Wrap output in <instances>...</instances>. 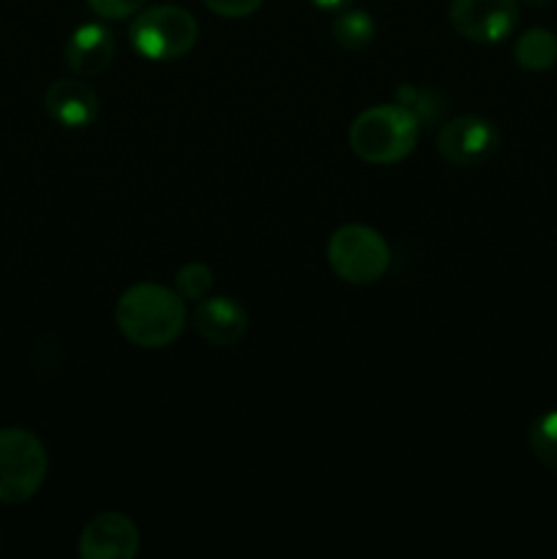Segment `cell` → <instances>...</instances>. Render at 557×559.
I'll return each instance as SVG.
<instances>
[{"label": "cell", "instance_id": "6da1fadb", "mask_svg": "<svg viewBox=\"0 0 557 559\" xmlns=\"http://www.w3.org/2000/svg\"><path fill=\"white\" fill-rule=\"evenodd\" d=\"M186 320V300L164 284H134L115 306L118 331L142 349L169 347L183 333Z\"/></svg>", "mask_w": 557, "mask_h": 559}, {"label": "cell", "instance_id": "7a4b0ae2", "mask_svg": "<svg viewBox=\"0 0 557 559\" xmlns=\"http://www.w3.org/2000/svg\"><path fill=\"white\" fill-rule=\"evenodd\" d=\"M418 120L399 104L364 109L349 126V147L369 164H396L415 151Z\"/></svg>", "mask_w": 557, "mask_h": 559}, {"label": "cell", "instance_id": "3957f363", "mask_svg": "<svg viewBox=\"0 0 557 559\" xmlns=\"http://www.w3.org/2000/svg\"><path fill=\"white\" fill-rule=\"evenodd\" d=\"M47 448L33 431L9 426L0 429V502L22 506L33 500L47 478Z\"/></svg>", "mask_w": 557, "mask_h": 559}, {"label": "cell", "instance_id": "277c9868", "mask_svg": "<svg viewBox=\"0 0 557 559\" xmlns=\"http://www.w3.org/2000/svg\"><path fill=\"white\" fill-rule=\"evenodd\" d=\"M200 36L194 16L180 5H151L137 11L129 27L131 47L147 60H178L189 52Z\"/></svg>", "mask_w": 557, "mask_h": 559}, {"label": "cell", "instance_id": "5b68a950", "mask_svg": "<svg viewBox=\"0 0 557 559\" xmlns=\"http://www.w3.org/2000/svg\"><path fill=\"white\" fill-rule=\"evenodd\" d=\"M328 262L347 284H375L391 265V249L377 229L366 224H344L328 240Z\"/></svg>", "mask_w": 557, "mask_h": 559}, {"label": "cell", "instance_id": "8992f818", "mask_svg": "<svg viewBox=\"0 0 557 559\" xmlns=\"http://www.w3.org/2000/svg\"><path fill=\"white\" fill-rule=\"evenodd\" d=\"M500 147V131L481 115H459L437 131V151L453 167H478Z\"/></svg>", "mask_w": 557, "mask_h": 559}, {"label": "cell", "instance_id": "52a82bcc", "mask_svg": "<svg viewBox=\"0 0 557 559\" xmlns=\"http://www.w3.org/2000/svg\"><path fill=\"white\" fill-rule=\"evenodd\" d=\"M448 20L453 31L475 44H497L519 25L517 0H451Z\"/></svg>", "mask_w": 557, "mask_h": 559}, {"label": "cell", "instance_id": "ba28073f", "mask_svg": "<svg viewBox=\"0 0 557 559\" xmlns=\"http://www.w3.org/2000/svg\"><path fill=\"white\" fill-rule=\"evenodd\" d=\"M76 551L82 559H134L140 551V533L123 513H98L82 527Z\"/></svg>", "mask_w": 557, "mask_h": 559}, {"label": "cell", "instance_id": "9c48e42d", "mask_svg": "<svg viewBox=\"0 0 557 559\" xmlns=\"http://www.w3.org/2000/svg\"><path fill=\"white\" fill-rule=\"evenodd\" d=\"M191 328L208 344L233 347L246 336L249 317H246V309L238 300L227 298V295H216V298L197 300V309L191 311Z\"/></svg>", "mask_w": 557, "mask_h": 559}, {"label": "cell", "instance_id": "30bf717a", "mask_svg": "<svg viewBox=\"0 0 557 559\" xmlns=\"http://www.w3.org/2000/svg\"><path fill=\"white\" fill-rule=\"evenodd\" d=\"M44 109L66 129H87L98 118V93L82 80H55L44 93Z\"/></svg>", "mask_w": 557, "mask_h": 559}, {"label": "cell", "instance_id": "8fae6325", "mask_svg": "<svg viewBox=\"0 0 557 559\" xmlns=\"http://www.w3.org/2000/svg\"><path fill=\"white\" fill-rule=\"evenodd\" d=\"M115 58V38L102 22H85L66 41V63L80 76H98Z\"/></svg>", "mask_w": 557, "mask_h": 559}, {"label": "cell", "instance_id": "7c38bea8", "mask_svg": "<svg viewBox=\"0 0 557 559\" xmlns=\"http://www.w3.org/2000/svg\"><path fill=\"white\" fill-rule=\"evenodd\" d=\"M513 58L524 71H546L557 63V38L546 27H530L513 44Z\"/></svg>", "mask_w": 557, "mask_h": 559}, {"label": "cell", "instance_id": "4fadbf2b", "mask_svg": "<svg viewBox=\"0 0 557 559\" xmlns=\"http://www.w3.org/2000/svg\"><path fill=\"white\" fill-rule=\"evenodd\" d=\"M333 38L344 49H364L375 38V20L364 9H342V14L333 22Z\"/></svg>", "mask_w": 557, "mask_h": 559}, {"label": "cell", "instance_id": "5bb4252c", "mask_svg": "<svg viewBox=\"0 0 557 559\" xmlns=\"http://www.w3.org/2000/svg\"><path fill=\"white\" fill-rule=\"evenodd\" d=\"M396 104L407 109L418 126H431L442 118V109H446V98L437 91L418 85H402L396 91Z\"/></svg>", "mask_w": 557, "mask_h": 559}, {"label": "cell", "instance_id": "9a60e30c", "mask_svg": "<svg viewBox=\"0 0 557 559\" xmlns=\"http://www.w3.org/2000/svg\"><path fill=\"white\" fill-rule=\"evenodd\" d=\"M530 448L533 456L544 464L546 469L557 473V409L538 415L530 426Z\"/></svg>", "mask_w": 557, "mask_h": 559}, {"label": "cell", "instance_id": "2e32d148", "mask_svg": "<svg viewBox=\"0 0 557 559\" xmlns=\"http://www.w3.org/2000/svg\"><path fill=\"white\" fill-rule=\"evenodd\" d=\"M213 287V271L205 262H189L175 276V293L183 300H202Z\"/></svg>", "mask_w": 557, "mask_h": 559}, {"label": "cell", "instance_id": "e0dca14e", "mask_svg": "<svg viewBox=\"0 0 557 559\" xmlns=\"http://www.w3.org/2000/svg\"><path fill=\"white\" fill-rule=\"evenodd\" d=\"M145 3L147 0H87V5L104 20H126V16L142 11Z\"/></svg>", "mask_w": 557, "mask_h": 559}, {"label": "cell", "instance_id": "ac0fdd59", "mask_svg": "<svg viewBox=\"0 0 557 559\" xmlns=\"http://www.w3.org/2000/svg\"><path fill=\"white\" fill-rule=\"evenodd\" d=\"M213 14L227 16V20H244V16L254 14L262 5V0H202Z\"/></svg>", "mask_w": 557, "mask_h": 559}, {"label": "cell", "instance_id": "d6986e66", "mask_svg": "<svg viewBox=\"0 0 557 559\" xmlns=\"http://www.w3.org/2000/svg\"><path fill=\"white\" fill-rule=\"evenodd\" d=\"M311 3L322 11H342V9H347L353 0H311Z\"/></svg>", "mask_w": 557, "mask_h": 559}, {"label": "cell", "instance_id": "ffe728a7", "mask_svg": "<svg viewBox=\"0 0 557 559\" xmlns=\"http://www.w3.org/2000/svg\"><path fill=\"white\" fill-rule=\"evenodd\" d=\"M524 3H530V5H546V3H552V0H524Z\"/></svg>", "mask_w": 557, "mask_h": 559}, {"label": "cell", "instance_id": "44dd1931", "mask_svg": "<svg viewBox=\"0 0 557 559\" xmlns=\"http://www.w3.org/2000/svg\"><path fill=\"white\" fill-rule=\"evenodd\" d=\"M0 540H3V533H0Z\"/></svg>", "mask_w": 557, "mask_h": 559}]
</instances>
